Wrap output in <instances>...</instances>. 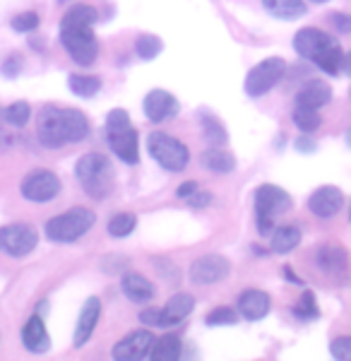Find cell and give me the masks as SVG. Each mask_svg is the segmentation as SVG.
I'll use <instances>...</instances> for the list:
<instances>
[{
  "instance_id": "7",
  "label": "cell",
  "mask_w": 351,
  "mask_h": 361,
  "mask_svg": "<svg viewBox=\"0 0 351 361\" xmlns=\"http://www.w3.org/2000/svg\"><path fill=\"white\" fill-rule=\"evenodd\" d=\"M294 200L291 195L286 193L284 188L274 183H262L260 188L255 190V224H257V231L262 236H270L272 229H274V219L279 214L289 212Z\"/></svg>"
},
{
  "instance_id": "8",
  "label": "cell",
  "mask_w": 351,
  "mask_h": 361,
  "mask_svg": "<svg viewBox=\"0 0 351 361\" xmlns=\"http://www.w3.org/2000/svg\"><path fill=\"white\" fill-rule=\"evenodd\" d=\"M147 149L152 159L159 164L164 171H183L190 161V152L180 140H176L166 133H149L147 137Z\"/></svg>"
},
{
  "instance_id": "21",
  "label": "cell",
  "mask_w": 351,
  "mask_h": 361,
  "mask_svg": "<svg viewBox=\"0 0 351 361\" xmlns=\"http://www.w3.org/2000/svg\"><path fill=\"white\" fill-rule=\"evenodd\" d=\"M332 90L330 85L323 80H311L298 90V94L294 99V106H306V109H323L325 104H330Z\"/></svg>"
},
{
  "instance_id": "41",
  "label": "cell",
  "mask_w": 351,
  "mask_h": 361,
  "mask_svg": "<svg viewBox=\"0 0 351 361\" xmlns=\"http://www.w3.org/2000/svg\"><path fill=\"white\" fill-rule=\"evenodd\" d=\"M200 188V185L195 183V180H185V183H180L178 185V190H176V195L180 197V200H188V197L195 193V190Z\"/></svg>"
},
{
  "instance_id": "10",
  "label": "cell",
  "mask_w": 351,
  "mask_h": 361,
  "mask_svg": "<svg viewBox=\"0 0 351 361\" xmlns=\"http://www.w3.org/2000/svg\"><path fill=\"white\" fill-rule=\"evenodd\" d=\"M286 75V61L284 58H265L257 66L250 68L245 78V94L248 97H262L272 90Z\"/></svg>"
},
{
  "instance_id": "18",
  "label": "cell",
  "mask_w": 351,
  "mask_h": 361,
  "mask_svg": "<svg viewBox=\"0 0 351 361\" xmlns=\"http://www.w3.org/2000/svg\"><path fill=\"white\" fill-rule=\"evenodd\" d=\"M195 308V296L178 292L166 301V306L161 308V328H173V325L183 323L185 318L192 313Z\"/></svg>"
},
{
  "instance_id": "22",
  "label": "cell",
  "mask_w": 351,
  "mask_h": 361,
  "mask_svg": "<svg viewBox=\"0 0 351 361\" xmlns=\"http://www.w3.org/2000/svg\"><path fill=\"white\" fill-rule=\"evenodd\" d=\"M315 260H318V267L323 272H342L344 267L349 263V255L347 250L342 246H337V243H325V246H320L318 255H315Z\"/></svg>"
},
{
  "instance_id": "29",
  "label": "cell",
  "mask_w": 351,
  "mask_h": 361,
  "mask_svg": "<svg viewBox=\"0 0 351 361\" xmlns=\"http://www.w3.org/2000/svg\"><path fill=\"white\" fill-rule=\"evenodd\" d=\"M109 236L113 238H125L137 229V217L133 212H118L109 219Z\"/></svg>"
},
{
  "instance_id": "6",
  "label": "cell",
  "mask_w": 351,
  "mask_h": 361,
  "mask_svg": "<svg viewBox=\"0 0 351 361\" xmlns=\"http://www.w3.org/2000/svg\"><path fill=\"white\" fill-rule=\"evenodd\" d=\"M97 214L87 207H70L68 212L51 217L44 226V234L54 243H73L94 226Z\"/></svg>"
},
{
  "instance_id": "15",
  "label": "cell",
  "mask_w": 351,
  "mask_h": 361,
  "mask_svg": "<svg viewBox=\"0 0 351 361\" xmlns=\"http://www.w3.org/2000/svg\"><path fill=\"white\" fill-rule=\"evenodd\" d=\"M342 207H344V193L337 185H320V188L308 197V209L320 219L335 217Z\"/></svg>"
},
{
  "instance_id": "39",
  "label": "cell",
  "mask_w": 351,
  "mask_h": 361,
  "mask_svg": "<svg viewBox=\"0 0 351 361\" xmlns=\"http://www.w3.org/2000/svg\"><path fill=\"white\" fill-rule=\"evenodd\" d=\"M209 202H212V195H209L207 190H200V188H197L195 193L188 197V205L192 209H204V207L209 205Z\"/></svg>"
},
{
  "instance_id": "3",
  "label": "cell",
  "mask_w": 351,
  "mask_h": 361,
  "mask_svg": "<svg viewBox=\"0 0 351 361\" xmlns=\"http://www.w3.org/2000/svg\"><path fill=\"white\" fill-rule=\"evenodd\" d=\"M294 49L298 56L315 63L327 75H337L342 70V58H344L342 46H339L335 37H330L323 29H315V27L298 29L294 37Z\"/></svg>"
},
{
  "instance_id": "37",
  "label": "cell",
  "mask_w": 351,
  "mask_h": 361,
  "mask_svg": "<svg viewBox=\"0 0 351 361\" xmlns=\"http://www.w3.org/2000/svg\"><path fill=\"white\" fill-rule=\"evenodd\" d=\"M22 56H17V54H13V56H8L3 61V66H0V75L3 78H8V80H13V78H17V75L22 73Z\"/></svg>"
},
{
  "instance_id": "40",
  "label": "cell",
  "mask_w": 351,
  "mask_h": 361,
  "mask_svg": "<svg viewBox=\"0 0 351 361\" xmlns=\"http://www.w3.org/2000/svg\"><path fill=\"white\" fill-rule=\"evenodd\" d=\"M332 25H335L339 32H351V17L349 15H342V13H332L330 15Z\"/></svg>"
},
{
  "instance_id": "12",
  "label": "cell",
  "mask_w": 351,
  "mask_h": 361,
  "mask_svg": "<svg viewBox=\"0 0 351 361\" xmlns=\"http://www.w3.org/2000/svg\"><path fill=\"white\" fill-rule=\"evenodd\" d=\"M231 275V263L229 258L219 253H207L200 255L195 263L190 265V279L192 284H216V282H224L226 277Z\"/></svg>"
},
{
  "instance_id": "42",
  "label": "cell",
  "mask_w": 351,
  "mask_h": 361,
  "mask_svg": "<svg viewBox=\"0 0 351 361\" xmlns=\"http://www.w3.org/2000/svg\"><path fill=\"white\" fill-rule=\"evenodd\" d=\"M342 73L351 75V51L349 54H344V58H342Z\"/></svg>"
},
{
  "instance_id": "43",
  "label": "cell",
  "mask_w": 351,
  "mask_h": 361,
  "mask_svg": "<svg viewBox=\"0 0 351 361\" xmlns=\"http://www.w3.org/2000/svg\"><path fill=\"white\" fill-rule=\"evenodd\" d=\"M347 145H349V147H351V128H349V130H347Z\"/></svg>"
},
{
  "instance_id": "9",
  "label": "cell",
  "mask_w": 351,
  "mask_h": 361,
  "mask_svg": "<svg viewBox=\"0 0 351 361\" xmlns=\"http://www.w3.org/2000/svg\"><path fill=\"white\" fill-rule=\"evenodd\" d=\"M39 243L37 226L27 222H17L0 226V253L10 255V258H25L32 253Z\"/></svg>"
},
{
  "instance_id": "14",
  "label": "cell",
  "mask_w": 351,
  "mask_h": 361,
  "mask_svg": "<svg viewBox=\"0 0 351 361\" xmlns=\"http://www.w3.org/2000/svg\"><path fill=\"white\" fill-rule=\"evenodd\" d=\"M144 116L152 123H164V121H171L178 116L180 104L176 102V97L166 90H152L142 102Z\"/></svg>"
},
{
  "instance_id": "25",
  "label": "cell",
  "mask_w": 351,
  "mask_h": 361,
  "mask_svg": "<svg viewBox=\"0 0 351 361\" xmlns=\"http://www.w3.org/2000/svg\"><path fill=\"white\" fill-rule=\"evenodd\" d=\"M202 166L212 173H231L236 169V157L226 149H219V147H212L202 154Z\"/></svg>"
},
{
  "instance_id": "45",
  "label": "cell",
  "mask_w": 351,
  "mask_h": 361,
  "mask_svg": "<svg viewBox=\"0 0 351 361\" xmlns=\"http://www.w3.org/2000/svg\"><path fill=\"white\" fill-rule=\"evenodd\" d=\"M58 3H68V0H58Z\"/></svg>"
},
{
  "instance_id": "35",
  "label": "cell",
  "mask_w": 351,
  "mask_h": 361,
  "mask_svg": "<svg viewBox=\"0 0 351 361\" xmlns=\"http://www.w3.org/2000/svg\"><path fill=\"white\" fill-rule=\"evenodd\" d=\"M39 15L37 13H20V15H15L13 17V22H10V27L15 29V32H22V34H29V32H34V29L39 27Z\"/></svg>"
},
{
  "instance_id": "13",
  "label": "cell",
  "mask_w": 351,
  "mask_h": 361,
  "mask_svg": "<svg viewBox=\"0 0 351 361\" xmlns=\"http://www.w3.org/2000/svg\"><path fill=\"white\" fill-rule=\"evenodd\" d=\"M154 347V335L149 330H135V333L125 335L121 342H116L111 357L118 361H140L147 359Z\"/></svg>"
},
{
  "instance_id": "34",
  "label": "cell",
  "mask_w": 351,
  "mask_h": 361,
  "mask_svg": "<svg viewBox=\"0 0 351 361\" xmlns=\"http://www.w3.org/2000/svg\"><path fill=\"white\" fill-rule=\"evenodd\" d=\"M204 323L212 325V328H216V325H236L238 323V311L231 306H219V308H214V311L207 313Z\"/></svg>"
},
{
  "instance_id": "20",
  "label": "cell",
  "mask_w": 351,
  "mask_h": 361,
  "mask_svg": "<svg viewBox=\"0 0 351 361\" xmlns=\"http://www.w3.org/2000/svg\"><path fill=\"white\" fill-rule=\"evenodd\" d=\"M22 345L34 354H41L51 347V335H49V330H46V323L39 313L29 318L25 323V328H22Z\"/></svg>"
},
{
  "instance_id": "38",
  "label": "cell",
  "mask_w": 351,
  "mask_h": 361,
  "mask_svg": "<svg viewBox=\"0 0 351 361\" xmlns=\"http://www.w3.org/2000/svg\"><path fill=\"white\" fill-rule=\"evenodd\" d=\"M294 147L298 149V152H303V154H311L318 149V142L311 137V133H303L301 137H296V142H294Z\"/></svg>"
},
{
  "instance_id": "19",
  "label": "cell",
  "mask_w": 351,
  "mask_h": 361,
  "mask_svg": "<svg viewBox=\"0 0 351 361\" xmlns=\"http://www.w3.org/2000/svg\"><path fill=\"white\" fill-rule=\"evenodd\" d=\"M121 289L133 304H149L156 294L154 284L144 275H140V272H125L121 279Z\"/></svg>"
},
{
  "instance_id": "17",
  "label": "cell",
  "mask_w": 351,
  "mask_h": 361,
  "mask_svg": "<svg viewBox=\"0 0 351 361\" xmlns=\"http://www.w3.org/2000/svg\"><path fill=\"white\" fill-rule=\"evenodd\" d=\"M272 308V299L267 292H262V289H248V292H243L238 296V304H236V311L241 313L245 320H262L270 313Z\"/></svg>"
},
{
  "instance_id": "36",
  "label": "cell",
  "mask_w": 351,
  "mask_h": 361,
  "mask_svg": "<svg viewBox=\"0 0 351 361\" xmlns=\"http://www.w3.org/2000/svg\"><path fill=\"white\" fill-rule=\"evenodd\" d=\"M330 354L337 361H351V337H337L330 345Z\"/></svg>"
},
{
  "instance_id": "28",
  "label": "cell",
  "mask_w": 351,
  "mask_h": 361,
  "mask_svg": "<svg viewBox=\"0 0 351 361\" xmlns=\"http://www.w3.org/2000/svg\"><path fill=\"white\" fill-rule=\"evenodd\" d=\"M68 87L73 94L78 97H94L99 90H101V80L97 78V75H70L68 78Z\"/></svg>"
},
{
  "instance_id": "2",
  "label": "cell",
  "mask_w": 351,
  "mask_h": 361,
  "mask_svg": "<svg viewBox=\"0 0 351 361\" xmlns=\"http://www.w3.org/2000/svg\"><path fill=\"white\" fill-rule=\"evenodd\" d=\"M37 135L44 147L58 149L63 145L87 140V135H90V121L78 109H58L49 104L39 114Z\"/></svg>"
},
{
  "instance_id": "24",
  "label": "cell",
  "mask_w": 351,
  "mask_h": 361,
  "mask_svg": "<svg viewBox=\"0 0 351 361\" xmlns=\"http://www.w3.org/2000/svg\"><path fill=\"white\" fill-rule=\"evenodd\" d=\"M298 243H301V229L298 226L284 224L272 231V253L286 255L291 250H296Z\"/></svg>"
},
{
  "instance_id": "31",
  "label": "cell",
  "mask_w": 351,
  "mask_h": 361,
  "mask_svg": "<svg viewBox=\"0 0 351 361\" xmlns=\"http://www.w3.org/2000/svg\"><path fill=\"white\" fill-rule=\"evenodd\" d=\"M294 126L303 133H315L320 128V114L318 109H306V106H294Z\"/></svg>"
},
{
  "instance_id": "32",
  "label": "cell",
  "mask_w": 351,
  "mask_h": 361,
  "mask_svg": "<svg viewBox=\"0 0 351 361\" xmlns=\"http://www.w3.org/2000/svg\"><path fill=\"white\" fill-rule=\"evenodd\" d=\"M294 316L298 320H315L320 316V308H318V299L311 289H306L301 296H298L296 306H294Z\"/></svg>"
},
{
  "instance_id": "44",
  "label": "cell",
  "mask_w": 351,
  "mask_h": 361,
  "mask_svg": "<svg viewBox=\"0 0 351 361\" xmlns=\"http://www.w3.org/2000/svg\"><path fill=\"white\" fill-rule=\"evenodd\" d=\"M311 3H318L320 5V3H327V0H311Z\"/></svg>"
},
{
  "instance_id": "26",
  "label": "cell",
  "mask_w": 351,
  "mask_h": 361,
  "mask_svg": "<svg viewBox=\"0 0 351 361\" xmlns=\"http://www.w3.org/2000/svg\"><path fill=\"white\" fill-rule=\"evenodd\" d=\"M154 361H176L180 359V340L176 335H164L159 340H154L149 354Z\"/></svg>"
},
{
  "instance_id": "16",
  "label": "cell",
  "mask_w": 351,
  "mask_h": 361,
  "mask_svg": "<svg viewBox=\"0 0 351 361\" xmlns=\"http://www.w3.org/2000/svg\"><path fill=\"white\" fill-rule=\"evenodd\" d=\"M99 318H101V301H99L97 296H90L80 311L78 325H75V335H73L75 347H82L90 342V337L94 335V330H97Z\"/></svg>"
},
{
  "instance_id": "30",
  "label": "cell",
  "mask_w": 351,
  "mask_h": 361,
  "mask_svg": "<svg viewBox=\"0 0 351 361\" xmlns=\"http://www.w3.org/2000/svg\"><path fill=\"white\" fill-rule=\"evenodd\" d=\"M29 118H32V106H29V102H15L3 111V121L13 128H25L29 123Z\"/></svg>"
},
{
  "instance_id": "4",
  "label": "cell",
  "mask_w": 351,
  "mask_h": 361,
  "mask_svg": "<svg viewBox=\"0 0 351 361\" xmlns=\"http://www.w3.org/2000/svg\"><path fill=\"white\" fill-rule=\"evenodd\" d=\"M75 178L80 180L82 190L94 200H104L111 195L116 183V171L113 164L109 161V157L90 152L85 157H80L78 164H75Z\"/></svg>"
},
{
  "instance_id": "5",
  "label": "cell",
  "mask_w": 351,
  "mask_h": 361,
  "mask_svg": "<svg viewBox=\"0 0 351 361\" xmlns=\"http://www.w3.org/2000/svg\"><path fill=\"white\" fill-rule=\"evenodd\" d=\"M106 140L111 152L125 164H137L140 161V137L137 130L130 123V116L123 109H113L106 116Z\"/></svg>"
},
{
  "instance_id": "33",
  "label": "cell",
  "mask_w": 351,
  "mask_h": 361,
  "mask_svg": "<svg viewBox=\"0 0 351 361\" xmlns=\"http://www.w3.org/2000/svg\"><path fill=\"white\" fill-rule=\"evenodd\" d=\"M161 49H164L161 39L154 37V34H142L135 42V54L137 58H142V61H154V58L161 54Z\"/></svg>"
},
{
  "instance_id": "27",
  "label": "cell",
  "mask_w": 351,
  "mask_h": 361,
  "mask_svg": "<svg viewBox=\"0 0 351 361\" xmlns=\"http://www.w3.org/2000/svg\"><path fill=\"white\" fill-rule=\"evenodd\" d=\"M200 123H202V130H204V137H207L209 145H214V147H221V145H226V128L221 126V121L216 118V116L202 111L200 114Z\"/></svg>"
},
{
  "instance_id": "1",
  "label": "cell",
  "mask_w": 351,
  "mask_h": 361,
  "mask_svg": "<svg viewBox=\"0 0 351 361\" xmlns=\"http://www.w3.org/2000/svg\"><path fill=\"white\" fill-rule=\"evenodd\" d=\"M99 13L92 5H73L61 22V44L78 66L90 68L99 56V42L94 37V22Z\"/></svg>"
},
{
  "instance_id": "23",
  "label": "cell",
  "mask_w": 351,
  "mask_h": 361,
  "mask_svg": "<svg viewBox=\"0 0 351 361\" xmlns=\"http://www.w3.org/2000/svg\"><path fill=\"white\" fill-rule=\"evenodd\" d=\"M262 5H265V10L272 17L286 20V22L298 20V17H303L308 13L306 0H262Z\"/></svg>"
},
{
  "instance_id": "11",
  "label": "cell",
  "mask_w": 351,
  "mask_h": 361,
  "mask_svg": "<svg viewBox=\"0 0 351 361\" xmlns=\"http://www.w3.org/2000/svg\"><path fill=\"white\" fill-rule=\"evenodd\" d=\"M20 193L29 202H51L61 193V178L49 169H34L22 180Z\"/></svg>"
},
{
  "instance_id": "46",
  "label": "cell",
  "mask_w": 351,
  "mask_h": 361,
  "mask_svg": "<svg viewBox=\"0 0 351 361\" xmlns=\"http://www.w3.org/2000/svg\"><path fill=\"white\" fill-rule=\"evenodd\" d=\"M0 118H3V116H0Z\"/></svg>"
}]
</instances>
